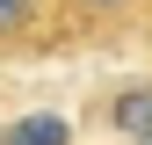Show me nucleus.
Wrapping results in <instances>:
<instances>
[{"mask_svg":"<svg viewBox=\"0 0 152 145\" xmlns=\"http://www.w3.org/2000/svg\"><path fill=\"white\" fill-rule=\"evenodd\" d=\"M109 123H116V131H130V138H145V145H152V87H123V94L109 102Z\"/></svg>","mask_w":152,"mask_h":145,"instance_id":"f257e3e1","label":"nucleus"},{"mask_svg":"<svg viewBox=\"0 0 152 145\" xmlns=\"http://www.w3.org/2000/svg\"><path fill=\"white\" fill-rule=\"evenodd\" d=\"M22 22H29V0H0V44H7Z\"/></svg>","mask_w":152,"mask_h":145,"instance_id":"7ed1b4c3","label":"nucleus"},{"mask_svg":"<svg viewBox=\"0 0 152 145\" xmlns=\"http://www.w3.org/2000/svg\"><path fill=\"white\" fill-rule=\"evenodd\" d=\"M0 145H65V116H22V123H7L0 131Z\"/></svg>","mask_w":152,"mask_h":145,"instance_id":"f03ea898","label":"nucleus"},{"mask_svg":"<svg viewBox=\"0 0 152 145\" xmlns=\"http://www.w3.org/2000/svg\"><path fill=\"white\" fill-rule=\"evenodd\" d=\"M87 7H116V0H87Z\"/></svg>","mask_w":152,"mask_h":145,"instance_id":"20e7f679","label":"nucleus"}]
</instances>
